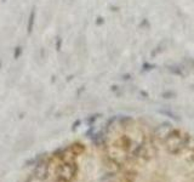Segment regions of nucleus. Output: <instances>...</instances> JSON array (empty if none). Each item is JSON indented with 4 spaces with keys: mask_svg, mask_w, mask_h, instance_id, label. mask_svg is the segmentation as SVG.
Returning a JSON list of instances; mask_svg holds the SVG:
<instances>
[{
    "mask_svg": "<svg viewBox=\"0 0 194 182\" xmlns=\"http://www.w3.org/2000/svg\"><path fill=\"white\" fill-rule=\"evenodd\" d=\"M34 17H35V13H34V11H32V12H31V15H29V21H28V26H27L28 34H31V33H32V31H33V26H34Z\"/></svg>",
    "mask_w": 194,
    "mask_h": 182,
    "instance_id": "nucleus-1",
    "label": "nucleus"
},
{
    "mask_svg": "<svg viewBox=\"0 0 194 182\" xmlns=\"http://www.w3.org/2000/svg\"><path fill=\"white\" fill-rule=\"evenodd\" d=\"M21 53H22V49H21V47H17V49L15 50V58H18V57L21 56Z\"/></svg>",
    "mask_w": 194,
    "mask_h": 182,
    "instance_id": "nucleus-2",
    "label": "nucleus"
},
{
    "mask_svg": "<svg viewBox=\"0 0 194 182\" xmlns=\"http://www.w3.org/2000/svg\"><path fill=\"white\" fill-rule=\"evenodd\" d=\"M61 43H62V40H61V39H58V40H57V50H59V49H61Z\"/></svg>",
    "mask_w": 194,
    "mask_h": 182,
    "instance_id": "nucleus-3",
    "label": "nucleus"
}]
</instances>
